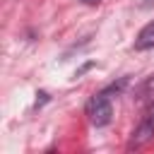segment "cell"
<instances>
[{"label": "cell", "mask_w": 154, "mask_h": 154, "mask_svg": "<svg viewBox=\"0 0 154 154\" xmlns=\"http://www.w3.org/2000/svg\"><path fill=\"white\" fill-rule=\"evenodd\" d=\"M154 5V0H142V7H152Z\"/></svg>", "instance_id": "5"}, {"label": "cell", "mask_w": 154, "mask_h": 154, "mask_svg": "<svg viewBox=\"0 0 154 154\" xmlns=\"http://www.w3.org/2000/svg\"><path fill=\"white\" fill-rule=\"evenodd\" d=\"M137 99H149V101H154V77H149V79H144V82L140 84Z\"/></svg>", "instance_id": "4"}, {"label": "cell", "mask_w": 154, "mask_h": 154, "mask_svg": "<svg viewBox=\"0 0 154 154\" xmlns=\"http://www.w3.org/2000/svg\"><path fill=\"white\" fill-rule=\"evenodd\" d=\"M87 116H89V123L101 128V125H108L111 123V116H113V108H111V101L106 94H99L94 96L89 103H87Z\"/></svg>", "instance_id": "1"}, {"label": "cell", "mask_w": 154, "mask_h": 154, "mask_svg": "<svg viewBox=\"0 0 154 154\" xmlns=\"http://www.w3.org/2000/svg\"><path fill=\"white\" fill-rule=\"evenodd\" d=\"M135 48H137V51H149V48H154V19H152L149 24H144L142 31L137 34Z\"/></svg>", "instance_id": "3"}, {"label": "cell", "mask_w": 154, "mask_h": 154, "mask_svg": "<svg viewBox=\"0 0 154 154\" xmlns=\"http://www.w3.org/2000/svg\"><path fill=\"white\" fill-rule=\"evenodd\" d=\"M84 2H96V0H84Z\"/></svg>", "instance_id": "6"}, {"label": "cell", "mask_w": 154, "mask_h": 154, "mask_svg": "<svg viewBox=\"0 0 154 154\" xmlns=\"http://www.w3.org/2000/svg\"><path fill=\"white\" fill-rule=\"evenodd\" d=\"M152 137H154V101H149L147 111L142 113V118H140V123H137V128H135V132H132L130 144H132V147H142V144L149 142Z\"/></svg>", "instance_id": "2"}]
</instances>
